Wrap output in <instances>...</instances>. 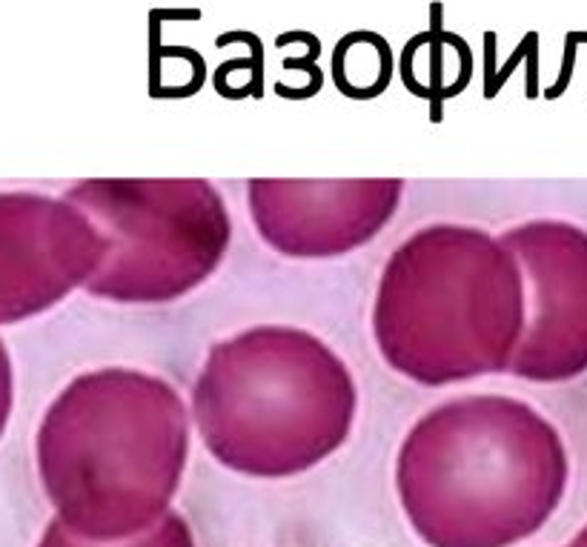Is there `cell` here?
Masks as SVG:
<instances>
[{
  "instance_id": "obj_1",
  "label": "cell",
  "mask_w": 587,
  "mask_h": 547,
  "mask_svg": "<svg viewBox=\"0 0 587 547\" xmlns=\"http://www.w3.org/2000/svg\"><path fill=\"white\" fill-rule=\"evenodd\" d=\"M571 458L559 430L513 396H459L404 435L396 490L430 547H510L561 505Z\"/></svg>"
},
{
  "instance_id": "obj_2",
  "label": "cell",
  "mask_w": 587,
  "mask_h": 547,
  "mask_svg": "<svg viewBox=\"0 0 587 547\" xmlns=\"http://www.w3.org/2000/svg\"><path fill=\"white\" fill-rule=\"evenodd\" d=\"M35 453L63 528L90 542H126L169 513L187 470L189 413L169 381L101 367L60 390Z\"/></svg>"
},
{
  "instance_id": "obj_3",
  "label": "cell",
  "mask_w": 587,
  "mask_h": 547,
  "mask_svg": "<svg viewBox=\"0 0 587 547\" xmlns=\"http://www.w3.org/2000/svg\"><path fill=\"white\" fill-rule=\"evenodd\" d=\"M525 318V278L502 238L464 224H432L387 258L373 336L396 373L444 387L510 373Z\"/></svg>"
},
{
  "instance_id": "obj_4",
  "label": "cell",
  "mask_w": 587,
  "mask_h": 547,
  "mask_svg": "<svg viewBox=\"0 0 587 547\" xmlns=\"http://www.w3.org/2000/svg\"><path fill=\"white\" fill-rule=\"evenodd\" d=\"M358 390L318 336L261 324L215 341L192 387L209 456L250 478H290L333 456L356 422Z\"/></svg>"
},
{
  "instance_id": "obj_5",
  "label": "cell",
  "mask_w": 587,
  "mask_h": 547,
  "mask_svg": "<svg viewBox=\"0 0 587 547\" xmlns=\"http://www.w3.org/2000/svg\"><path fill=\"white\" fill-rule=\"evenodd\" d=\"M63 198L110 238V255L83 287L95 298L176 301L219 270L229 250V212L209 181H83Z\"/></svg>"
},
{
  "instance_id": "obj_6",
  "label": "cell",
  "mask_w": 587,
  "mask_h": 547,
  "mask_svg": "<svg viewBox=\"0 0 587 547\" xmlns=\"http://www.w3.org/2000/svg\"><path fill=\"white\" fill-rule=\"evenodd\" d=\"M502 244L518 258L528 304L510 373L539 384L587 373V230L545 218L507 230Z\"/></svg>"
},
{
  "instance_id": "obj_7",
  "label": "cell",
  "mask_w": 587,
  "mask_h": 547,
  "mask_svg": "<svg viewBox=\"0 0 587 547\" xmlns=\"http://www.w3.org/2000/svg\"><path fill=\"white\" fill-rule=\"evenodd\" d=\"M110 238L67 198L0 192V327L55 307L86 287Z\"/></svg>"
},
{
  "instance_id": "obj_8",
  "label": "cell",
  "mask_w": 587,
  "mask_h": 547,
  "mask_svg": "<svg viewBox=\"0 0 587 547\" xmlns=\"http://www.w3.org/2000/svg\"><path fill=\"white\" fill-rule=\"evenodd\" d=\"M401 181H250L258 235L290 258H333L373 241L396 215Z\"/></svg>"
},
{
  "instance_id": "obj_9",
  "label": "cell",
  "mask_w": 587,
  "mask_h": 547,
  "mask_svg": "<svg viewBox=\"0 0 587 547\" xmlns=\"http://www.w3.org/2000/svg\"><path fill=\"white\" fill-rule=\"evenodd\" d=\"M37 547H195L192 531L181 513L169 510L155 528L135 536V539H126V542H90V539H80L72 531H67L58 519H52L43 531Z\"/></svg>"
},
{
  "instance_id": "obj_10",
  "label": "cell",
  "mask_w": 587,
  "mask_h": 547,
  "mask_svg": "<svg viewBox=\"0 0 587 547\" xmlns=\"http://www.w3.org/2000/svg\"><path fill=\"white\" fill-rule=\"evenodd\" d=\"M12 402H15L12 359H9V353H6L4 341H0V435H4V427H6V422H9Z\"/></svg>"
},
{
  "instance_id": "obj_11",
  "label": "cell",
  "mask_w": 587,
  "mask_h": 547,
  "mask_svg": "<svg viewBox=\"0 0 587 547\" xmlns=\"http://www.w3.org/2000/svg\"><path fill=\"white\" fill-rule=\"evenodd\" d=\"M573 544H579V547H587V524L579 531V536L573 539Z\"/></svg>"
},
{
  "instance_id": "obj_12",
  "label": "cell",
  "mask_w": 587,
  "mask_h": 547,
  "mask_svg": "<svg viewBox=\"0 0 587 547\" xmlns=\"http://www.w3.org/2000/svg\"><path fill=\"white\" fill-rule=\"evenodd\" d=\"M568 547H579V544H568Z\"/></svg>"
}]
</instances>
